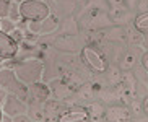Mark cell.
<instances>
[{
	"mask_svg": "<svg viewBox=\"0 0 148 122\" xmlns=\"http://www.w3.org/2000/svg\"><path fill=\"white\" fill-rule=\"evenodd\" d=\"M0 121H2V111H0Z\"/></svg>",
	"mask_w": 148,
	"mask_h": 122,
	"instance_id": "obj_7",
	"label": "cell"
},
{
	"mask_svg": "<svg viewBox=\"0 0 148 122\" xmlns=\"http://www.w3.org/2000/svg\"><path fill=\"white\" fill-rule=\"evenodd\" d=\"M20 13L28 21H42L49 15V8L39 0H25L20 5Z\"/></svg>",
	"mask_w": 148,
	"mask_h": 122,
	"instance_id": "obj_1",
	"label": "cell"
},
{
	"mask_svg": "<svg viewBox=\"0 0 148 122\" xmlns=\"http://www.w3.org/2000/svg\"><path fill=\"white\" fill-rule=\"evenodd\" d=\"M145 112L148 114V99H147V103H145Z\"/></svg>",
	"mask_w": 148,
	"mask_h": 122,
	"instance_id": "obj_6",
	"label": "cell"
},
{
	"mask_svg": "<svg viewBox=\"0 0 148 122\" xmlns=\"http://www.w3.org/2000/svg\"><path fill=\"white\" fill-rule=\"evenodd\" d=\"M90 119V111L86 108H72L65 112H62L59 117H57V122H86Z\"/></svg>",
	"mask_w": 148,
	"mask_h": 122,
	"instance_id": "obj_3",
	"label": "cell"
},
{
	"mask_svg": "<svg viewBox=\"0 0 148 122\" xmlns=\"http://www.w3.org/2000/svg\"><path fill=\"white\" fill-rule=\"evenodd\" d=\"M18 44L10 34L0 31V59H12L16 56Z\"/></svg>",
	"mask_w": 148,
	"mask_h": 122,
	"instance_id": "obj_4",
	"label": "cell"
},
{
	"mask_svg": "<svg viewBox=\"0 0 148 122\" xmlns=\"http://www.w3.org/2000/svg\"><path fill=\"white\" fill-rule=\"evenodd\" d=\"M82 59L85 60V64H86L90 69H93L95 72H104V70L108 69L106 59L93 47H83Z\"/></svg>",
	"mask_w": 148,
	"mask_h": 122,
	"instance_id": "obj_2",
	"label": "cell"
},
{
	"mask_svg": "<svg viewBox=\"0 0 148 122\" xmlns=\"http://www.w3.org/2000/svg\"><path fill=\"white\" fill-rule=\"evenodd\" d=\"M135 26H137L138 31L147 33L148 31V12H145V13H142L140 16H137V20H135Z\"/></svg>",
	"mask_w": 148,
	"mask_h": 122,
	"instance_id": "obj_5",
	"label": "cell"
}]
</instances>
